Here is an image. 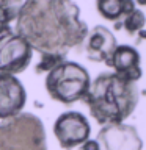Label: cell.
<instances>
[{"instance_id":"11","label":"cell","mask_w":146,"mask_h":150,"mask_svg":"<svg viewBox=\"0 0 146 150\" xmlns=\"http://www.w3.org/2000/svg\"><path fill=\"white\" fill-rule=\"evenodd\" d=\"M124 3L126 0H96V8L104 19L118 22L124 16Z\"/></svg>"},{"instance_id":"16","label":"cell","mask_w":146,"mask_h":150,"mask_svg":"<svg viewBox=\"0 0 146 150\" xmlns=\"http://www.w3.org/2000/svg\"><path fill=\"white\" fill-rule=\"evenodd\" d=\"M137 3H138V5H145L146 0H137Z\"/></svg>"},{"instance_id":"2","label":"cell","mask_w":146,"mask_h":150,"mask_svg":"<svg viewBox=\"0 0 146 150\" xmlns=\"http://www.w3.org/2000/svg\"><path fill=\"white\" fill-rule=\"evenodd\" d=\"M140 91L135 81L118 74H101L89 83L82 100L87 103L93 119L99 125L122 124L138 105Z\"/></svg>"},{"instance_id":"4","label":"cell","mask_w":146,"mask_h":150,"mask_svg":"<svg viewBox=\"0 0 146 150\" xmlns=\"http://www.w3.org/2000/svg\"><path fill=\"white\" fill-rule=\"evenodd\" d=\"M89 83L91 81L87 69L74 61H61L49 70L46 77V89L49 96L64 105L82 100Z\"/></svg>"},{"instance_id":"3","label":"cell","mask_w":146,"mask_h":150,"mask_svg":"<svg viewBox=\"0 0 146 150\" xmlns=\"http://www.w3.org/2000/svg\"><path fill=\"white\" fill-rule=\"evenodd\" d=\"M0 150H47L41 119L30 112L3 119L0 122Z\"/></svg>"},{"instance_id":"12","label":"cell","mask_w":146,"mask_h":150,"mask_svg":"<svg viewBox=\"0 0 146 150\" xmlns=\"http://www.w3.org/2000/svg\"><path fill=\"white\" fill-rule=\"evenodd\" d=\"M24 0H0V25H8L17 17Z\"/></svg>"},{"instance_id":"5","label":"cell","mask_w":146,"mask_h":150,"mask_svg":"<svg viewBox=\"0 0 146 150\" xmlns=\"http://www.w3.org/2000/svg\"><path fill=\"white\" fill-rule=\"evenodd\" d=\"M33 49L8 25H0V72L19 74L28 67Z\"/></svg>"},{"instance_id":"14","label":"cell","mask_w":146,"mask_h":150,"mask_svg":"<svg viewBox=\"0 0 146 150\" xmlns=\"http://www.w3.org/2000/svg\"><path fill=\"white\" fill-rule=\"evenodd\" d=\"M61 61H64V55L61 53H41V61L36 70L38 72H49L55 66H58Z\"/></svg>"},{"instance_id":"6","label":"cell","mask_w":146,"mask_h":150,"mask_svg":"<svg viewBox=\"0 0 146 150\" xmlns=\"http://www.w3.org/2000/svg\"><path fill=\"white\" fill-rule=\"evenodd\" d=\"M89 131L91 128L87 117L77 111L63 112L54 124L55 138L64 150L82 145L87 139H89Z\"/></svg>"},{"instance_id":"8","label":"cell","mask_w":146,"mask_h":150,"mask_svg":"<svg viewBox=\"0 0 146 150\" xmlns=\"http://www.w3.org/2000/svg\"><path fill=\"white\" fill-rule=\"evenodd\" d=\"M27 94L22 83L11 74L0 72V119H8L22 112Z\"/></svg>"},{"instance_id":"15","label":"cell","mask_w":146,"mask_h":150,"mask_svg":"<svg viewBox=\"0 0 146 150\" xmlns=\"http://www.w3.org/2000/svg\"><path fill=\"white\" fill-rule=\"evenodd\" d=\"M80 150H101V149H99L97 141H94V139H87L82 145H80Z\"/></svg>"},{"instance_id":"7","label":"cell","mask_w":146,"mask_h":150,"mask_svg":"<svg viewBox=\"0 0 146 150\" xmlns=\"http://www.w3.org/2000/svg\"><path fill=\"white\" fill-rule=\"evenodd\" d=\"M101 150H141L143 142L135 127L126 124L105 125L97 134Z\"/></svg>"},{"instance_id":"9","label":"cell","mask_w":146,"mask_h":150,"mask_svg":"<svg viewBox=\"0 0 146 150\" xmlns=\"http://www.w3.org/2000/svg\"><path fill=\"white\" fill-rule=\"evenodd\" d=\"M83 44L85 50H87V56L89 59L105 64L116 47V39L108 28L97 25L87 35Z\"/></svg>"},{"instance_id":"1","label":"cell","mask_w":146,"mask_h":150,"mask_svg":"<svg viewBox=\"0 0 146 150\" xmlns=\"http://www.w3.org/2000/svg\"><path fill=\"white\" fill-rule=\"evenodd\" d=\"M17 35L39 53H61L83 44L87 23L72 0H25L17 14Z\"/></svg>"},{"instance_id":"13","label":"cell","mask_w":146,"mask_h":150,"mask_svg":"<svg viewBox=\"0 0 146 150\" xmlns=\"http://www.w3.org/2000/svg\"><path fill=\"white\" fill-rule=\"evenodd\" d=\"M124 22H122V27L126 28V31L129 35H135L140 30H143L145 27V13L141 9H134L130 14L124 16Z\"/></svg>"},{"instance_id":"10","label":"cell","mask_w":146,"mask_h":150,"mask_svg":"<svg viewBox=\"0 0 146 150\" xmlns=\"http://www.w3.org/2000/svg\"><path fill=\"white\" fill-rule=\"evenodd\" d=\"M105 64L115 69V74L129 81H137L141 77L140 53L130 45H116Z\"/></svg>"}]
</instances>
